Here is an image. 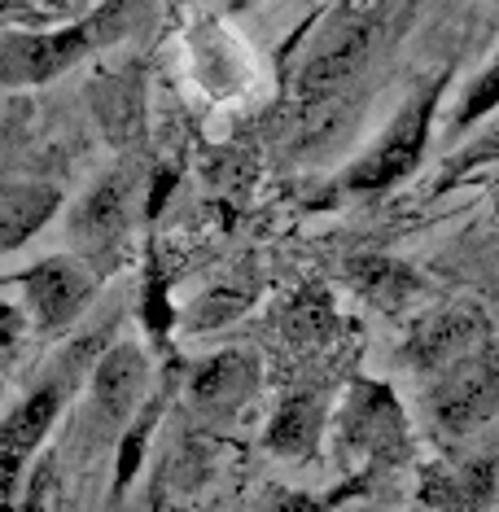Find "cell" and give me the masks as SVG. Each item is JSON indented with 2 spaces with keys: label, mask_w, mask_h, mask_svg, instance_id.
<instances>
[{
  "label": "cell",
  "mask_w": 499,
  "mask_h": 512,
  "mask_svg": "<svg viewBox=\"0 0 499 512\" xmlns=\"http://www.w3.org/2000/svg\"><path fill=\"white\" fill-rule=\"evenodd\" d=\"M154 416H158V399L145 407L141 416H136V425L123 434V456H119V477H114V491H123L127 482L136 477V464H141V451H145V438L149 429H154Z\"/></svg>",
  "instance_id": "obj_19"
},
{
  "label": "cell",
  "mask_w": 499,
  "mask_h": 512,
  "mask_svg": "<svg viewBox=\"0 0 499 512\" xmlns=\"http://www.w3.org/2000/svg\"><path fill=\"white\" fill-rule=\"evenodd\" d=\"M495 106H499V57L469 84V97H464V106L456 114V132H464V127H473L478 119H486Z\"/></svg>",
  "instance_id": "obj_18"
},
{
  "label": "cell",
  "mask_w": 499,
  "mask_h": 512,
  "mask_svg": "<svg viewBox=\"0 0 499 512\" xmlns=\"http://www.w3.org/2000/svg\"><path fill=\"white\" fill-rule=\"evenodd\" d=\"M438 97H443V79H429L421 92H412V97L403 101V110L394 114V123L386 127V136L346 171V180H342L346 189L351 193H386L399 180H408L425 154Z\"/></svg>",
  "instance_id": "obj_4"
},
{
  "label": "cell",
  "mask_w": 499,
  "mask_h": 512,
  "mask_svg": "<svg viewBox=\"0 0 499 512\" xmlns=\"http://www.w3.org/2000/svg\"><path fill=\"white\" fill-rule=\"evenodd\" d=\"M346 281H351L355 294H364L368 302H377V307H386V311H394L416 289L412 267H403L394 259H381V254L346 259Z\"/></svg>",
  "instance_id": "obj_16"
},
{
  "label": "cell",
  "mask_w": 499,
  "mask_h": 512,
  "mask_svg": "<svg viewBox=\"0 0 499 512\" xmlns=\"http://www.w3.org/2000/svg\"><path fill=\"white\" fill-rule=\"evenodd\" d=\"M495 202H499V193H495Z\"/></svg>",
  "instance_id": "obj_23"
},
{
  "label": "cell",
  "mask_w": 499,
  "mask_h": 512,
  "mask_svg": "<svg viewBox=\"0 0 499 512\" xmlns=\"http://www.w3.org/2000/svg\"><path fill=\"white\" fill-rule=\"evenodd\" d=\"M18 333H22V311L0 302V342H14Z\"/></svg>",
  "instance_id": "obj_22"
},
{
  "label": "cell",
  "mask_w": 499,
  "mask_h": 512,
  "mask_svg": "<svg viewBox=\"0 0 499 512\" xmlns=\"http://www.w3.org/2000/svg\"><path fill=\"white\" fill-rule=\"evenodd\" d=\"M324 504L329 499H316V495H298V491H289V495H276V504L268 512H324Z\"/></svg>",
  "instance_id": "obj_21"
},
{
  "label": "cell",
  "mask_w": 499,
  "mask_h": 512,
  "mask_svg": "<svg viewBox=\"0 0 499 512\" xmlns=\"http://www.w3.org/2000/svg\"><path fill=\"white\" fill-rule=\"evenodd\" d=\"M141 5H92L57 31H0V88H40L66 75L88 53L123 40Z\"/></svg>",
  "instance_id": "obj_1"
},
{
  "label": "cell",
  "mask_w": 499,
  "mask_h": 512,
  "mask_svg": "<svg viewBox=\"0 0 499 512\" xmlns=\"http://www.w3.org/2000/svg\"><path fill=\"white\" fill-rule=\"evenodd\" d=\"M132 197H136V176L132 171H114L92 189L71 215V241L84 254V263H101L123 250L127 224H132Z\"/></svg>",
  "instance_id": "obj_9"
},
{
  "label": "cell",
  "mask_w": 499,
  "mask_h": 512,
  "mask_svg": "<svg viewBox=\"0 0 499 512\" xmlns=\"http://www.w3.org/2000/svg\"><path fill=\"white\" fill-rule=\"evenodd\" d=\"M429 416L443 434H473L499 416V359L473 351L443 368L429 386Z\"/></svg>",
  "instance_id": "obj_7"
},
{
  "label": "cell",
  "mask_w": 499,
  "mask_h": 512,
  "mask_svg": "<svg viewBox=\"0 0 499 512\" xmlns=\"http://www.w3.org/2000/svg\"><path fill=\"white\" fill-rule=\"evenodd\" d=\"M478 337H482V316L473 307H451L429 316L421 329L412 333V342L403 346V359H412L416 368L425 372H443L456 359L478 351Z\"/></svg>",
  "instance_id": "obj_11"
},
{
  "label": "cell",
  "mask_w": 499,
  "mask_h": 512,
  "mask_svg": "<svg viewBox=\"0 0 499 512\" xmlns=\"http://www.w3.org/2000/svg\"><path fill=\"white\" fill-rule=\"evenodd\" d=\"M259 386V368H254L250 355L241 351H224L215 359H206V364L193 368V381H189V403L197 407L202 416H232L246 407V399Z\"/></svg>",
  "instance_id": "obj_10"
},
{
  "label": "cell",
  "mask_w": 499,
  "mask_h": 512,
  "mask_svg": "<svg viewBox=\"0 0 499 512\" xmlns=\"http://www.w3.org/2000/svg\"><path fill=\"white\" fill-rule=\"evenodd\" d=\"M342 451L351 460H364L368 473L390 469L408 456V421L394 403L390 386L381 381H355L342 407Z\"/></svg>",
  "instance_id": "obj_6"
},
{
  "label": "cell",
  "mask_w": 499,
  "mask_h": 512,
  "mask_svg": "<svg viewBox=\"0 0 499 512\" xmlns=\"http://www.w3.org/2000/svg\"><path fill=\"white\" fill-rule=\"evenodd\" d=\"M145 390H149V359L136 342H114L97 355L88 381V429H84V442L92 451L123 438L136 425Z\"/></svg>",
  "instance_id": "obj_3"
},
{
  "label": "cell",
  "mask_w": 499,
  "mask_h": 512,
  "mask_svg": "<svg viewBox=\"0 0 499 512\" xmlns=\"http://www.w3.org/2000/svg\"><path fill=\"white\" fill-rule=\"evenodd\" d=\"M390 5H346L333 14V22L320 31L316 49L303 62L294 88L303 101L333 97L338 88H346L351 79L364 71V62L377 53V44L390 31Z\"/></svg>",
  "instance_id": "obj_2"
},
{
  "label": "cell",
  "mask_w": 499,
  "mask_h": 512,
  "mask_svg": "<svg viewBox=\"0 0 499 512\" xmlns=\"http://www.w3.org/2000/svg\"><path fill=\"white\" fill-rule=\"evenodd\" d=\"M75 372L79 368H75V355H71L62 372H53L49 381H40V386L0 421V512H9L14 491L22 482V469H27V460L40 451V442L49 438L53 421L62 416V407L75 390Z\"/></svg>",
  "instance_id": "obj_5"
},
{
  "label": "cell",
  "mask_w": 499,
  "mask_h": 512,
  "mask_svg": "<svg viewBox=\"0 0 499 512\" xmlns=\"http://www.w3.org/2000/svg\"><path fill=\"white\" fill-rule=\"evenodd\" d=\"M324 394L320 390H294L285 394L281 407H276L272 425H268V451L276 456H289V460H303L316 451V442L324 434Z\"/></svg>",
  "instance_id": "obj_13"
},
{
  "label": "cell",
  "mask_w": 499,
  "mask_h": 512,
  "mask_svg": "<svg viewBox=\"0 0 499 512\" xmlns=\"http://www.w3.org/2000/svg\"><path fill=\"white\" fill-rule=\"evenodd\" d=\"M495 464L491 460H464V464H434L421 477V499L438 512H473L491 499Z\"/></svg>",
  "instance_id": "obj_12"
},
{
  "label": "cell",
  "mask_w": 499,
  "mask_h": 512,
  "mask_svg": "<svg viewBox=\"0 0 499 512\" xmlns=\"http://www.w3.org/2000/svg\"><path fill=\"white\" fill-rule=\"evenodd\" d=\"M491 158H499V127L491 136H482L478 145H469L464 154L456 158V167H451V176H460V171H469V167H478V162H491Z\"/></svg>",
  "instance_id": "obj_20"
},
{
  "label": "cell",
  "mask_w": 499,
  "mask_h": 512,
  "mask_svg": "<svg viewBox=\"0 0 499 512\" xmlns=\"http://www.w3.org/2000/svg\"><path fill=\"white\" fill-rule=\"evenodd\" d=\"M338 329H342L338 307H333V298L324 294L320 285H303L281 311V333L298 346H320V342H329Z\"/></svg>",
  "instance_id": "obj_15"
},
{
  "label": "cell",
  "mask_w": 499,
  "mask_h": 512,
  "mask_svg": "<svg viewBox=\"0 0 499 512\" xmlns=\"http://www.w3.org/2000/svg\"><path fill=\"white\" fill-rule=\"evenodd\" d=\"M101 289V272L84 259H40L22 272V298L40 329H71L92 307Z\"/></svg>",
  "instance_id": "obj_8"
},
{
  "label": "cell",
  "mask_w": 499,
  "mask_h": 512,
  "mask_svg": "<svg viewBox=\"0 0 499 512\" xmlns=\"http://www.w3.org/2000/svg\"><path fill=\"white\" fill-rule=\"evenodd\" d=\"M250 307V289H237V285H215L206 298H197L189 307V329H215V324H228L232 316Z\"/></svg>",
  "instance_id": "obj_17"
},
{
  "label": "cell",
  "mask_w": 499,
  "mask_h": 512,
  "mask_svg": "<svg viewBox=\"0 0 499 512\" xmlns=\"http://www.w3.org/2000/svg\"><path fill=\"white\" fill-rule=\"evenodd\" d=\"M57 211V193L44 184H14L0 189V250H14Z\"/></svg>",
  "instance_id": "obj_14"
}]
</instances>
